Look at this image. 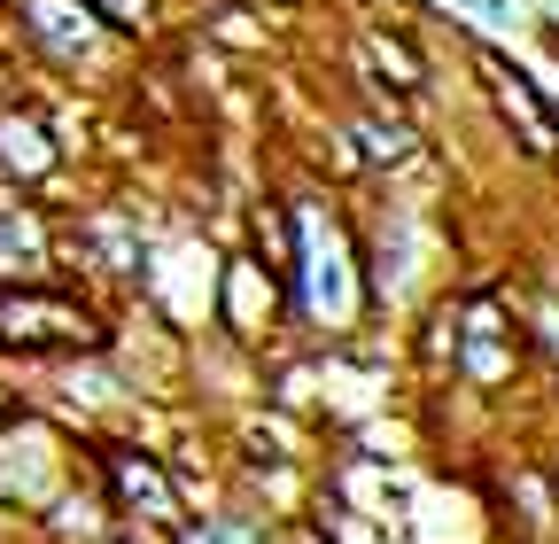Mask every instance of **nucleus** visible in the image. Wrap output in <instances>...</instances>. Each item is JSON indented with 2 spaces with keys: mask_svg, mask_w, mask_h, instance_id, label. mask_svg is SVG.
<instances>
[{
  "mask_svg": "<svg viewBox=\"0 0 559 544\" xmlns=\"http://www.w3.org/2000/svg\"><path fill=\"white\" fill-rule=\"evenodd\" d=\"M0 334L47 343V334H86V319L70 311V304H0Z\"/></svg>",
  "mask_w": 559,
  "mask_h": 544,
  "instance_id": "nucleus-1",
  "label": "nucleus"
},
{
  "mask_svg": "<svg viewBox=\"0 0 559 544\" xmlns=\"http://www.w3.org/2000/svg\"><path fill=\"white\" fill-rule=\"evenodd\" d=\"M498 102H506V109L521 117V132H528V149H551V141H559V132H551V117H544V102H536V94H528V86H521L513 71H498Z\"/></svg>",
  "mask_w": 559,
  "mask_h": 544,
  "instance_id": "nucleus-2",
  "label": "nucleus"
},
{
  "mask_svg": "<svg viewBox=\"0 0 559 544\" xmlns=\"http://www.w3.org/2000/svg\"><path fill=\"white\" fill-rule=\"evenodd\" d=\"M32 32H39L47 47H62V55L94 39V24H86V16H79V24H70V9H62V0H32Z\"/></svg>",
  "mask_w": 559,
  "mask_h": 544,
  "instance_id": "nucleus-3",
  "label": "nucleus"
},
{
  "mask_svg": "<svg viewBox=\"0 0 559 544\" xmlns=\"http://www.w3.org/2000/svg\"><path fill=\"white\" fill-rule=\"evenodd\" d=\"M373 55H381L389 71H396V86H412V79H419V62H412V55H404L396 39H381V32H373Z\"/></svg>",
  "mask_w": 559,
  "mask_h": 544,
  "instance_id": "nucleus-4",
  "label": "nucleus"
},
{
  "mask_svg": "<svg viewBox=\"0 0 559 544\" xmlns=\"http://www.w3.org/2000/svg\"><path fill=\"white\" fill-rule=\"evenodd\" d=\"M109 24H148V0H94Z\"/></svg>",
  "mask_w": 559,
  "mask_h": 544,
  "instance_id": "nucleus-5",
  "label": "nucleus"
},
{
  "mask_svg": "<svg viewBox=\"0 0 559 544\" xmlns=\"http://www.w3.org/2000/svg\"><path fill=\"white\" fill-rule=\"evenodd\" d=\"M194 544H249L241 529H194Z\"/></svg>",
  "mask_w": 559,
  "mask_h": 544,
  "instance_id": "nucleus-6",
  "label": "nucleus"
}]
</instances>
